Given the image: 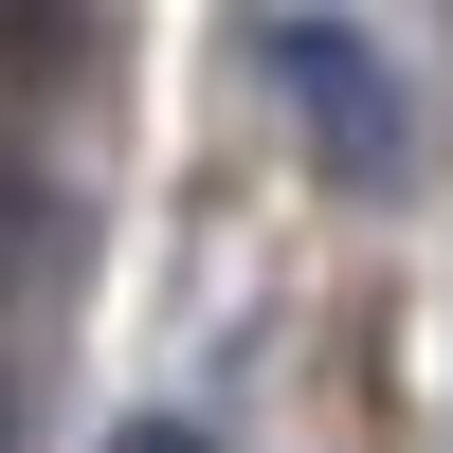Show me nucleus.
Segmentation results:
<instances>
[{
  "mask_svg": "<svg viewBox=\"0 0 453 453\" xmlns=\"http://www.w3.org/2000/svg\"><path fill=\"white\" fill-rule=\"evenodd\" d=\"M273 91H290V127H309L326 181H399V164H418L399 73H381V36H363V19H273Z\"/></svg>",
  "mask_w": 453,
  "mask_h": 453,
  "instance_id": "1",
  "label": "nucleus"
},
{
  "mask_svg": "<svg viewBox=\"0 0 453 453\" xmlns=\"http://www.w3.org/2000/svg\"><path fill=\"white\" fill-rule=\"evenodd\" d=\"M19 273H55V181L0 145V290H19Z\"/></svg>",
  "mask_w": 453,
  "mask_h": 453,
  "instance_id": "2",
  "label": "nucleus"
},
{
  "mask_svg": "<svg viewBox=\"0 0 453 453\" xmlns=\"http://www.w3.org/2000/svg\"><path fill=\"white\" fill-rule=\"evenodd\" d=\"M0 55H73V0H0Z\"/></svg>",
  "mask_w": 453,
  "mask_h": 453,
  "instance_id": "3",
  "label": "nucleus"
},
{
  "mask_svg": "<svg viewBox=\"0 0 453 453\" xmlns=\"http://www.w3.org/2000/svg\"><path fill=\"white\" fill-rule=\"evenodd\" d=\"M109 453H218V435H181V418H145V435H109Z\"/></svg>",
  "mask_w": 453,
  "mask_h": 453,
  "instance_id": "4",
  "label": "nucleus"
}]
</instances>
